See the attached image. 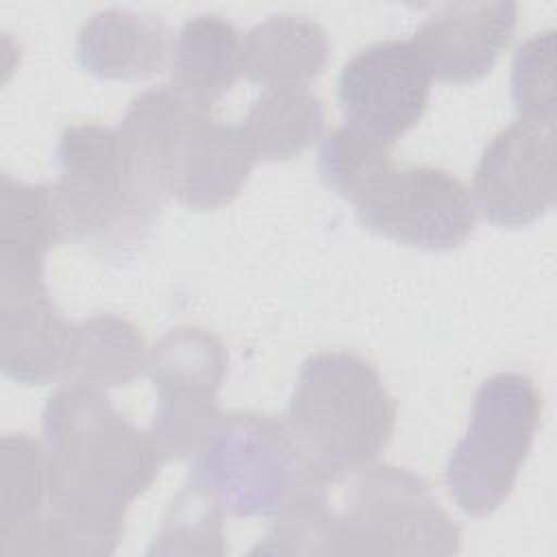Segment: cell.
Segmentation results:
<instances>
[{
	"label": "cell",
	"instance_id": "obj_19",
	"mask_svg": "<svg viewBox=\"0 0 557 557\" xmlns=\"http://www.w3.org/2000/svg\"><path fill=\"white\" fill-rule=\"evenodd\" d=\"M237 126L257 161H287L320 137L324 107L307 87H270Z\"/></svg>",
	"mask_w": 557,
	"mask_h": 557
},
{
	"label": "cell",
	"instance_id": "obj_22",
	"mask_svg": "<svg viewBox=\"0 0 557 557\" xmlns=\"http://www.w3.org/2000/svg\"><path fill=\"white\" fill-rule=\"evenodd\" d=\"M0 531H7L41 511L48 500L44 444L26 433L4 435L0 442Z\"/></svg>",
	"mask_w": 557,
	"mask_h": 557
},
{
	"label": "cell",
	"instance_id": "obj_9",
	"mask_svg": "<svg viewBox=\"0 0 557 557\" xmlns=\"http://www.w3.org/2000/svg\"><path fill=\"white\" fill-rule=\"evenodd\" d=\"M555 124L516 120L483 148L472 176V202L496 226L520 228L555 205Z\"/></svg>",
	"mask_w": 557,
	"mask_h": 557
},
{
	"label": "cell",
	"instance_id": "obj_6",
	"mask_svg": "<svg viewBox=\"0 0 557 557\" xmlns=\"http://www.w3.org/2000/svg\"><path fill=\"white\" fill-rule=\"evenodd\" d=\"M335 511V555H455L461 529L426 479L392 463H368L344 479Z\"/></svg>",
	"mask_w": 557,
	"mask_h": 557
},
{
	"label": "cell",
	"instance_id": "obj_12",
	"mask_svg": "<svg viewBox=\"0 0 557 557\" xmlns=\"http://www.w3.org/2000/svg\"><path fill=\"white\" fill-rule=\"evenodd\" d=\"M70 324L46 283L0 287V363L22 385L61 379Z\"/></svg>",
	"mask_w": 557,
	"mask_h": 557
},
{
	"label": "cell",
	"instance_id": "obj_17",
	"mask_svg": "<svg viewBox=\"0 0 557 557\" xmlns=\"http://www.w3.org/2000/svg\"><path fill=\"white\" fill-rule=\"evenodd\" d=\"M148 350L141 331L115 313H98L70 324L61 381L85 387H120L146 368Z\"/></svg>",
	"mask_w": 557,
	"mask_h": 557
},
{
	"label": "cell",
	"instance_id": "obj_18",
	"mask_svg": "<svg viewBox=\"0 0 557 557\" xmlns=\"http://www.w3.org/2000/svg\"><path fill=\"white\" fill-rule=\"evenodd\" d=\"M174 85L211 109L242 76V33L215 13L187 20L172 44Z\"/></svg>",
	"mask_w": 557,
	"mask_h": 557
},
{
	"label": "cell",
	"instance_id": "obj_21",
	"mask_svg": "<svg viewBox=\"0 0 557 557\" xmlns=\"http://www.w3.org/2000/svg\"><path fill=\"white\" fill-rule=\"evenodd\" d=\"M224 516L205 490L187 483L172 498L146 555H224Z\"/></svg>",
	"mask_w": 557,
	"mask_h": 557
},
{
	"label": "cell",
	"instance_id": "obj_14",
	"mask_svg": "<svg viewBox=\"0 0 557 557\" xmlns=\"http://www.w3.org/2000/svg\"><path fill=\"white\" fill-rule=\"evenodd\" d=\"M170 52L165 22L131 9L98 11L76 35V59L98 78L152 76L165 67Z\"/></svg>",
	"mask_w": 557,
	"mask_h": 557
},
{
	"label": "cell",
	"instance_id": "obj_13",
	"mask_svg": "<svg viewBox=\"0 0 557 557\" xmlns=\"http://www.w3.org/2000/svg\"><path fill=\"white\" fill-rule=\"evenodd\" d=\"M255 163L239 126L220 124L207 113L194 124L174 159L168 196L194 211H215L239 196Z\"/></svg>",
	"mask_w": 557,
	"mask_h": 557
},
{
	"label": "cell",
	"instance_id": "obj_2",
	"mask_svg": "<svg viewBox=\"0 0 557 557\" xmlns=\"http://www.w3.org/2000/svg\"><path fill=\"white\" fill-rule=\"evenodd\" d=\"M61 174L52 185L63 242L104 259L135 255L150 237L168 196L139 170L117 128L67 126L57 141Z\"/></svg>",
	"mask_w": 557,
	"mask_h": 557
},
{
	"label": "cell",
	"instance_id": "obj_5",
	"mask_svg": "<svg viewBox=\"0 0 557 557\" xmlns=\"http://www.w3.org/2000/svg\"><path fill=\"white\" fill-rule=\"evenodd\" d=\"M542 394L533 379L500 372L474 394L468 429L453 448L444 481L468 516L494 513L513 492L542 418Z\"/></svg>",
	"mask_w": 557,
	"mask_h": 557
},
{
	"label": "cell",
	"instance_id": "obj_4",
	"mask_svg": "<svg viewBox=\"0 0 557 557\" xmlns=\"http://www.w3.org/2000/svg\"><path fill=\"white\" fill-rule=\"evenodd\" d=\"M315 476L287 422L257 411L224 413L189 468V483L233 518H274Z\"/></svg>",
	"mask_w": 557,
	"mask_h": 557
},
{
	"label": "cell",
	"instance_id": "obj_11",
	"mask_svg": "<svg viewBox=\"0 0 557 557\" xmlns=\"http://www.w3.org/2000/svg\"><path fill=\"white\" fill-rule=\"evenodd\" d=\"M516 26V2H455L426 15L411 44L431 78L472 83L494 67L511 44Z\"/></svg>",
	"mask_w": 557,
	"mask_h": 557
},
{
	"label": "cell",
	"instance_id": "obj_16",
	"mask_svg": "<svg viewBox=\"0 0 557 557\" xmlns=\"http://www.w3.org/2000/svg\"><path fill=\"white\" fill-rule=\"evenodd\" d=\"M329 54V35L315 20L281 13L242 37V74L263 89L307 87L324 70Z\"/></svg>",
	"mask_w": 557,
	"mask_h": 557
},
{
	"label": "cell",
	"instance_id": "obj_8",
	"mask_svg": "<svg viewBox=\"0 0 557 557\" xmlns=\"http://www.w3.org/2000/svg\"><path fill=\"white\" fill-rule=\"evenodd\" d=\"M352 207L368 231L431 252L459 248L476 224L468 187L435 165L392 163Z\"/></svg>",
	"mask_w": 557,
	"mask_h": 557
},
{
	"label": "cell",
	"instance_id": "obj_7",
	"mask_svg": "<svg viewBox=\"0 0 557 557\" xmlns=\"http://www.w3.org/2000/svg\"><path fill=\"white\" fill-rule=\"evenodd\" d=\"M146 370L159 394L148 429L159 455H196L224 418L218 405L228 370L222 339L200 326H176L152 346Z\"/></svg>",
	"mask_w": 557,
	"mask_h": 557
},
{
	"label": "cell",
	"instance_id": "obj_1",
	"mask_svg": "<svg viewBox=\"0 0 557 557\" xmlns=\"http://www.w3.org/2000/svg\"><path fill=\"white\" fill-rule=\"evenodd\" d=\"M46 509L81 540L85 557L115 553L126 507L150 490L163 457L148 431L120 413L102 389L63 385L46 400Z\"/></svg>",
	"mask_w": 557,
	"mask_h": 557
},
{
	"label": "cell",
	"instance_id": "obj_23",
	"mask_svg": "<svg viewBox=\"0 0 557 557\" xmlns=\"http://www.w3.org/2000/svg\"><path fill=\"white\" fill-rule=\"evenodd\" d=\"M511 98L520 120L555 124V33L529 37L513 54Z\"/></svg>",
	"mask_w": 557,
	"mask_h": 557
},
{
	"label": "cell",
	"instance_id": "obj_10",
	"mask_svg": "<svg viewBox=\"0 0 557 557\" xmlns=\"http://www.w3.org/2000/svg\"><path fill=\"white\" fill-rule=\"evenodd\" d=\"M431 76L407 39H385L359 50L339 74V104L348 126L394 144L429 104Z\"/></svg>",
	"mask_w": 557,
	"mask_h": 557
},
{
	"label": "cell",
	"instance_id": "obj_3",
	"mask_svg": "<svg viewBox=\"0 0 557 557\" xmlns=\"http://www.w3.org/2000/svg\"><path fill=\"white\" fill-rule=\"evenodd\" d=\"M285 422L305 459L337 485L383 453L396 403L370 361L322 350L302 361Z\"/></svg>",
	"mask_w": 557,
	"mask_h": 557
},
{
	"label": "cell",
	"instance_id": "obj_15",
	"mask_svg": "<svg viewBox=\"0 0 557 557\" xmlns=\"http://www.w3.org/2000/svg\"><path fill=\"white\" fill-rule=\"evenodd\" d=\"M63 242L52 185L2 174L0 183V285L44 283L46 252Z\"/></svg>",
	"mask_w": 557,
	"mask_h": 557
},
{
	"label": "cell",
	"instance_id": "obj_20",
	"mask_svg": "<svg viewBox=\"0 0 557 557\" xmlns=\"http://www.w3.org/2000/svg\"><path fill=\"white\" fill-rule=\"evenodd\" d=\"M392 144L355 126L333 128L318 150L322 183L350 205L392 165Z\"/></svg>",
	"mask_w": 557,
	"mask_h": 557
}]
</instances>
